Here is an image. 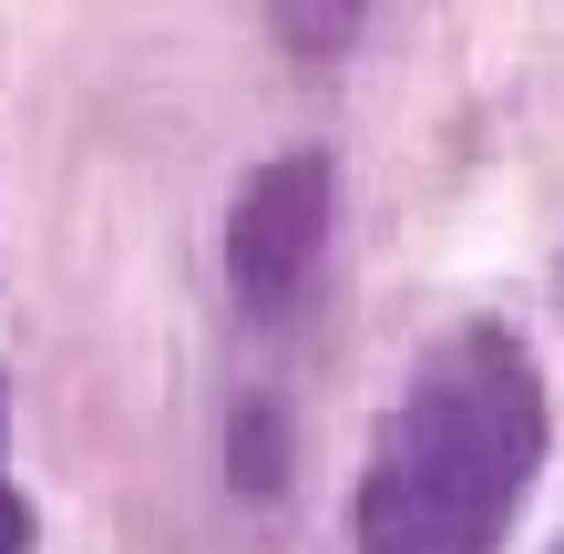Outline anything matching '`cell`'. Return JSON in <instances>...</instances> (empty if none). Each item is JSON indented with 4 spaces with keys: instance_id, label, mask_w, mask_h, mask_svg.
<instances>
[{
    "instance_id": "cell-2",
    "label": "cell",
    "mask_w": 564,
    "mask_h": 554,
    "mask_svg": "<svg viewBox=\"0 0 564 554\" xmlns=\"http://www.w3.org/2000/svg\"><path fill=\"white\" fill-rule=\"evenodd\" d=\"M328 247H339V154L288 144L268 165H247L226 195V287L247 318H288L318 287Z\"/></svg>"
},
{
    "instance_id": "cell-6",
    "label": "cell",
    "mask_w": 564,
    "mask_h": 554,
    "mask_svg": "<svg viewBox=\"0 0 564 554\" xmlns=\"http://www.w3.org/2000/svg\"><path fill=\"white\" fill-rule=\"evenodd\" d=\"M554 554H564V534H554Z\"/></svg>"
},
{
    "instance_id": "cell-1",
    "label": "cell",
    "mask_w": 564,
    "mask_h": 554,
    "mask_svg": "<svg viewBox=\"0 0 564 554\" xmlns=\"http://www.w3.org/2000/svg\"><path fill=\"white\" fill-rule=\"evenodd\" d=\"M554 452L544 360L503 318L431 339L401 401L380 411L370 463L349 493L359 554H503V534L534 503V472Z\"/></svg>"
},
{
    "instance_id": "cell-5",
    "label": "cell",
    "mask_w": 564,
    "mask_h": 554,
    "mask_svg": "<svg viewBox=\"0 0 564 554\" xmlns=\"http://www.w3.org/2000/svg\"><path fill=\"white\" fill-rule=\"evenodd\" d=\"M31 544H42V513H31L21 482H0V554H31Z\"/></svg>"
},
{
    "instance_id": "cell-3",
    "label": "cell",
    "mask_w": 564,
    "mask_h": 554,
    "mask_svg": "<svg viewBox=\"0 0 564 554\" xmlns=\"http://www.w3.org/2000/svg\"><path fill=\"white\" fill-rule=\"evenodd\" d=\"M226 482H237L247 503L288 493V411L278 401H237V421H226Z\"/></svg>"
},
{
    "instance_id": "cell-7",
    "label": "cell",
    "mask_w": 564,
    "mask_h": 554,
    "mask_svg": "<svg viewBox=\"0 0 564 554\" xmlns=\"http://www.w3.org/2000/svg\"><path fill=\"white\" fill-rule=\"evenodd\" d=\"M0 401H11V390H0Z\"/></svg>"
},
{
    "instance_id": "cell-4",
    "label": "cell",
    "mask_w": 564,
    "mask_h": 554,
    "mask_svg": "<svg viewBox=\"0 0 564 554\" xmlns=\"http://www.w3.org/2000/svg\"><path fill=\"white\" fill-rule=\"evenodd\" d=\"M370 11H380V0H268V31H278L297 62H339Z\"/></svg>"
}]
</instances>
